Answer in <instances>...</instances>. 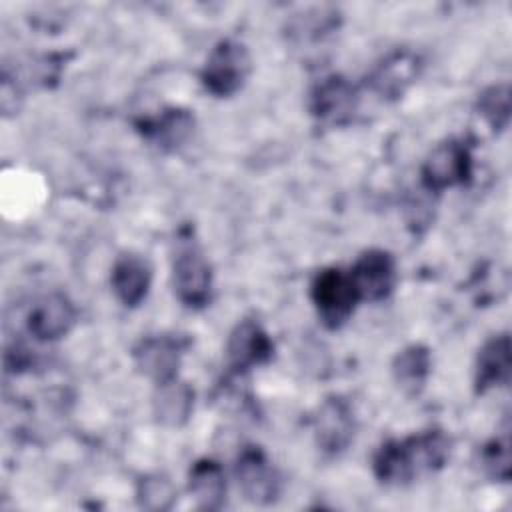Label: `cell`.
Listing matches in <instances>:
<instances>
[{
	"label": "cell",
	"instance_id": "7",
	"mask_svg": "<svg viewBox=\"0 0 512 512\" xmlns=\"http://www.w3.org/2000/svg\"><path fill=\"white\" fill-rule=\"evenodd\" d=\"M76 318L72 302L60 294L52 292L38 298L28 312V330L38 340H58L72 328Z\"/></svg>",
	"mask_w": 512,
	"mask_h": 512
},
{
	"label": "cell",
	"instance_id": "4",
	"mask_svg": "<svg viewBox=\"0 0 512 512\" xmlns=\"http://www.w3.org/2000/svg\"><path fill=\"white\" fill-rule=\"evenodd\" d=\"M470 176V152L460 140L438 144L422 166V186L428 192H440L460 184Z\"/></svg>",
	"mask_w": 512,
	"mask_h": 512
},
{
	"label": "cell",
	"instance_id": "18",
	"mask_svg": "<svg viewBox=\"0 0 512 512\" xmlns=\"http://www.w3.org/2000/svg\"><path fill=\"white\" fill-rule=\"evenodd\" d=\"M142 132L154 140L158 146H178L180 142H184L194 126V118L186 112V110H164L160 116L152 118V120H144L142 124Z\"/></svg>",
	"mask_w": 512,
	"mask_h": 512
},
{
	"label": "cell",
	"instance_id": "17",
	"mask_svg": "<svg viewBox=\"0 0 512 512\" xmlns=\"http://www.w3.org/2000/svg\"><path fill=\"white\" fill-rule=\"evenodd\" d=\"M430 372V352L420 344H412L404 348L392 364L394 382L400 386L402 392L414 396L418 394L428 378Z\"/></svg>",
	"mask_w": 512,
	"mask_h": 512
},
{
	"label": "cell",
	"instance_id": "22",
	"mask_svg": "<svg viewBox=\"0 0 512 512\" xmlns=\"http://www.w3.org/2000/svg\"><path fill=\"white\" fill-rule=\"evenodd\" d=\"M176 498L174 484L160 474L146 476L138 486V502L148 510H166Z\"/></svg>",
	"mask_w": 512,
	"mask_h": 512
},
{
	"label": "cell",
	"instance_id": "21",
	"mask_svg": "<svg viewBox=\"0 0 512 512\" xmlns=\"http://www.w3.org/2000/svg\"><path fill=\"white\" fill-rule=\"evenodd\" d=\"M482 468L484 472L500 482H508L510 478V438L508 430L502 436L490 440L482 450Z\"/></svg>",
	"mask_w": 512,
	"mask_h": 512
},
{
	"label": "cell",
	"instance_id": "3",
	"mask_svg": "<svg viewBox=\"0 0 512 512\" xmlns=\"http://www.w3.org/2000/svg\"><path fill=\"white\" fill-rule=\"evenodd\" d=\"M210 264L198 246L178 250L174 258V292L188 308H202L210 298Z\"/></svg>",
	"mask_w": 512,
	"mask_h": 512
},
{
	"label": "cell",
	"instance_id": "2",
	"mask_svg": "<svg viewBox=\"0 0 512 512\" xmlns=\"http://www.w3.org/2000/svg\"><path fill=\"white\" fill-rule=\"evenodd\" d=\"M312 300L320 320L328 328H338L348 320L360 298L352 284L350 272L326 268L318 272L312 282Z\"/></svg>",
	"mask_w": 512,
	"mask_h": 512
},
{
	"label": "cell",
	"instance_id": "14",
	"mask_svg": "<svg viewBox=\"0 0 512 512\" xmlns=\"http://www.w3.org/2000/svg\"><path fill=\"white\" fill-rule=\"evenodd\" d=\"M194 406V392L186 382L176 378L156 384L152 408L160 424L176 428L188 422Z\"/></svg>",
	"mask_w": 512,
	"mask_h": 512
},
{
	"label": "cell",
	"instance_id": "5",
	"mask_svg": "<svg viewBox=\"0 0 512 512\" xmlns=\"http://www.w3.org/2000/svg\"><path fill=\"white\" fill-rule=\"evenodd\" d=\"M236 478L246 500L254 504H270L278 496V474L268 462L266 454L256 446H248L240 452L236 462Z\"/></svg>",
	"mask_w": 512,
	"mask_h": 512
},
{
	"label": "cell",
	"instance_id": "19",
	"mask_svg": "<svg viewBox=\"0 0 512 512\" xmlns=\"http://www.w3.org/2000/svg\"><path fill=\"white\" fill-rule=\"evenodd\" d=\"M374 474L380 482L400 486L414 478V472L408 464L402 442L390 440L382 444L374 456Z\"/></svg>",
	"mask_w": 512,
	"mask_h": 512
},
{
	"label": "cell",
	"instance_id": "16",
	"mask_svg": "<svg viewBox=\"0 0 512 512\" xmlns=\"http://www.w3.org/2000/svg\"><path fill=\"white\" fill-rule=\"evenodd\" d=\"M188 490L202 510H218L226 498L224 470L214 460H198L188 474Z\"/></svg>",
	"mask_w": 512,
	"mask_h": 512
},
{
	"label": "cell",
	"instance_id": "6",
	"mask_svg": "<svg viewBox=\"0 0 512 512\" xmlns=\"http://www.w3.org/2000/svg\"><path fill=\"white\" fill-rule=\"evenodd\" d=\"M350 278L360 300H384L396 282L394 258L384 250H368L352 266Z\"/></svg>",
	"mask_w": 512,
	"mask_h": 512
},
{
	"label": "cell",
	"instance_id": "10",
	"mask_svg": "<svg viewBox=\"0 0 512 512\" xmlns=\"http://www.w3.org/2000/svg\"><path fill=\"white\" fill-rule=\"evenodd\" d=\"M134 362L156 384L172 380L180 364V342L172 336H150L136 346Z\"/></svg>",
	"mask_w": 512,
	"mask_h": 512
},
{
	"label": "cell",
	"instance_id": "11",
	"mask_svg": "<svg viewBox=\"0 0 512 512\" xmlns=\"http://www.w3.org/2000/svg\"><path fill=\"white\" fill-rule=\"evenodd\" d=\"M150 280H152V268L148 260L142 258L140 254L126 252L118 256V260L114 262L110 282H112L114 294L124 306H130V308L138 306L148 294Z\"/></svg>",
	"mask_w": 512,
	"mask_h": 512
},
{
	"label": "cell",
	"instance_id": "15",
	"mask_svg": "<svg viewBox=\"0 0 512 512\" xmlns=\"http://www.w3.org/2000/svg\"><path fill=\"white\" fill-rule=\"evenodd\" d=\"M418 74V58L412 52H396L388 56L370 76L374 92L382 98H398Z\"/></svg>",
	"mask_w": 512,
	"mask_h": 512
},
{
	"label": "cell",
	"instance_id": "12",
	"mask_svg": "<svg viewBox=\"0 0 512 512\" xmlns=\"http://www.w3.org/2000/svg\"><path fill=\"white\" fill-rule=\"evenodd\" d=\"M272 342L260 324L252 320L240 322L228 338V360L236 370H248L272 358Z\"/></svg>",
	"mask_w": 512,
	"mask_h": 512
},
{
	"label": "cell",
	"instance_id": "13",
	"mask_svg": "<svg viewBox=\"0 0 512 512\" xmlns=\"http://www.w3.org/2000/svg\"><path fill=\"white\" fill-rule=\"evenodd\" d=\"M510 382V338L500 334L490 338L476 360V390L486 392L490 388L506 386Z\"/></svg>",
	"mask_w": 512,
	"mask_h": 512
},
{
	"label": "cell",
	"instance_id": "9",
	"mask_svg": "<svg viewBox=\"0 0 512 512\" xmlns=\"http://www.w3.org/2000/svg\"><path fill=\"white\" fill-rule=\"evenodd\" d=\"M356 90L350 82L340 76L322 80L310 94V110L318 120L324 122H344L356 110Z\"/></svg>",
	"mask_w": 512,
	"mask_h": 512
},
{
	"label": "cell",
	"instance_id": "20",
	"mask_svg": "<svg viewBox=\"0 0 512 512\" xmlns=\"http://www.w3.org/2000/svg\"><path fill=\"white\" fill-rule=\"evenodd\" d=\"M478 110L492 130H502L510 118V88L508 84H496L482 92L478 98Z\"/></svg>",
	"mask_w": 512,
	"mask_h": 512
},
{
	"label": "cell",
	"instance_id": "1",
	"mask_svg": "<svg viewBox=\"0 0 512 512\" xmlns=\"http://www.w3.org/2000/svg\"><path fill=\"white\" fill-rule=\"evenodd\" d=\"M250 72V56L236 40L218 42L202 70V84L214 96H230L242 88Z\"/></svg>",
	"mask_w": 512,
	"mask_h": 512
},
{
	"label": "cell",
	"instance_id": "8",
	"mask_svg": "<svg viewBox=\"0 0 512 512\" xmlns=\"http://www.w3.org/2000/svg\"><path fill=\"white\" fill-rule=\"evenodd\" d=\"M316 442L324 452H342L354 436V418L350 406L340 398H328L314 418Z\"/></svg>",
	"mask_w": 512,
	"mask_h": 512
}]
</instances>
